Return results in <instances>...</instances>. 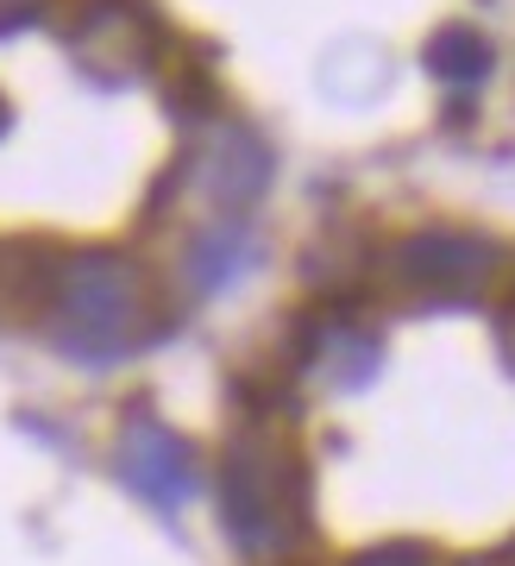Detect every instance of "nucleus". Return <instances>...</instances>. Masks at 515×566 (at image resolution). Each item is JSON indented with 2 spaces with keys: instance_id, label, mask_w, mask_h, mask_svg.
I'll use <instances>...</instances> for the list:
<instances>
[{
  "instance_id": "f257e3e1",
  "label": "nucleus",
  "mask_w": 515,
  "mask_h": 566,
  "mask_svg": "<svg viewBox=\"0 0 515 566\" xmlns=\"http://www.w3.org/2000/svg\"><path fill=\"white\" fill-rule=\"evenodd\" d=\"M220 516H227V535H233L239 554H283V547L302 542L308 528V485L290 465L264 428H245L233 447H227V465H220Z\"/></svg>"
},
{
  "instance_id": "f03ea898",
  "label": "nucleus",
  "mask_w": 515,
  "mask_h": 566,
  "mask_svg": "<svg viewBox=\"0 0 515 566\" xmlns=\"http://www.w3.org/2000/svg\"><path fill=\"white\" fill-rule=\"evenodd\" d=\"M57 346L82 365H114L139 346V271L114 252L63 259L51 277Z\"/></svg>"
},
{
  "instance_id": "7ed1b4c3",
  "label": "nucleus",
  "mask_w": 515,
  "mask_h": 566,
  "mask_svg": "<svg viewBox=\"0 0 515 566\" xmlns=\"http://www.w3.org/2000/svg\"><path fill=\"white\" fill-rule=\"evenodd\" d=\"M390 271H397V283L434 296V303H465L491 283L496 245L477 233H453V227H421L390 252Z\"/></svg>"
},
{
  "instance_id": "20e7f679",
  "label": "nucleus",
  "mask_w": 515,
  "mask_h": 566,
  "mask_svg": "<svg viewBox=\"0 0 515 566\" xmlns=\"http://www.w3.org/2000/svg\"><path fill=\"white\" fill-rule=\"evenodd\" d=\"M76 57L95 70L101 82H126L158 63V20L139 0H82L76 25H70Z\"/></svg>"
},
{
  "instance_id": "39448f33",
  "label": "nucleus",
  "mask_w": 515,
  "mask_h": 566,
  "mask_svg": "<svg viewBox=\"0 0 515 566\" xmlns=\"http://www.w3.org/2000/svg\"><path fill=\"white\" fill-rule=\"evenodd\" d=\"M119 472H126V485L139 491L145 504L158 510H177L196 491V453L164 422H145V416L126 422V434H119Z\"/></svg>"
},
{
  "instance_id": "423d86ee",
  "label": "nucleus",
  "mask_w": 515,
  "mask_h": 566,
  "mask_svg": "<svg viewBox=\"0 0 515 566\" xmlns=\"http://www.w3.org/2000/svg\"><path fill=\"white\" fill-rule=\"evenodd\" d=\"M201 177H208V196L220 208H252L264 196V182H271V151L258 133L245 126H220L214 145H208V164H201Z\"/></svg>"
},
{
  "instance_id": "0eeeda50",
  "label": "nucleus",
  "mask_w": 515,
  "mask_h": 566,
  "mask_svg": "<svg viewBox=\"0 0 515 566\" xmlns=\"http://www.w3.org/2000/svg\"><path fill=\"white\" fill-rule=\"evenodd\" d=\"M302 359H308V371L315 378H327V385H365L377 371V359H383V346H377V334H365V327L353 322H334V327H308L302 334Z\"/></svg>"
},
{
  "instance_id": "6e6552de",
  "label": "nucleus",
  "mask_w": 515,
  "mask_h": 566,
  "mask_svg": "<svg viewBox=\"0 0 515 566\" xmlns=\"http://www.w3.org/2000/svg\"><path fill=\"white\" fill-rule=\"evenodd\" d=\"M428 70L440 82H459V88H472V82L491 76V44L477 39L472 25H446L428 39Z\"/></svg>"
},
{
  "instance_id": "1a4fd4ad",
  "label": "nucleus",
  "mask_w": 515,
  "mask_h": 566,
  "mask_svg": "<svg viewBox=\"0 0 515 566\" xmlns=\"http://www.w3.org/2000/svg\"><path fill=\"white\" fill-rule=\"evenodd\" d=\"M245 259H252V227H208L196 240V252H189V271H196L201 290H214V283H227Z\"/></svg>"
},
{
  "instance_id": "9d476101",
  "label": "nucleus",
  "mask_w": 515,
  "mask_h": 566,
  "mask_svg": "<svg viewBox=\"0 0 515 566\" xmlns=\"http://www.w3.org/2000/svg\"><path fill=\"white\" fill-rule=\"evenodd\" d=\"M353 566H434V560H428V547H416V542H383V547H371V554H358Z\"/></svg>"
},
{
  "instance_id": "9b49d317",
  "label": "nucleus",
  "mask_w": 515,
  "mask_h": 566,
  "mask_svg": "<svg viewBox=\"0 0 515 566\" xmlns=\"http://www.w3.org/2000/svg\"><path fill=\"white\" fill-rule=\"evenodd\" d=\"M44 13V0H0V32H20Z\"/></svg>"
},
{
  "instance_id": "f8f14e48",
  "label": "nucleus",
  "mask_w": 515,
  "mask_h": 566,
  "mask_svg": "<svg viewBox=\"0 0 515 566\" xmlns=\"http://www.w3.org/2000/svg\"><path fill=\"white\" fill-rule=\"evenodd\" d=\"M496 346H503V359L515 365V308H503V327H496Z\"/></svg>"
},
{
  "instance_id": "ddd939ff",
  "label": "nucleus",
  "mask_w": 515,
  "mask_h": 566,
  "mask_svg": "<svg viewBox=\"0 0 515 566\" xmlns=\"http://www.w3.org/2000/svg\"><path fill=\"white\" fill-rule=\"evenodd\" d=\"M0 120H7V107H0Z\"/></svg>"
}]
</instances>
